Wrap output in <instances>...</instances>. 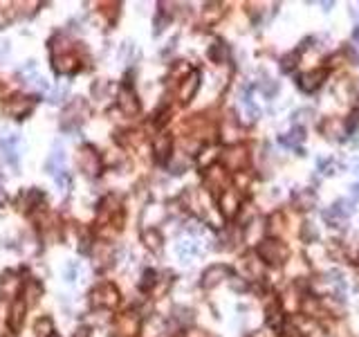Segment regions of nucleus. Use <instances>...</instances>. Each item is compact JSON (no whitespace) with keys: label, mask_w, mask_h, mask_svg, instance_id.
I'll return each mask as SVG.
<instances>
[{"label":"nucleus","mask_w":359,"mask_h":337,"mask_svg":"<svg viewBox=\"0 0 359 337\" xmlns=\"http://www.w3.org/2000/svg\"><path fill=\"white\" fill-rule=\"evenodd\" d=\"M229 274V270L224 266H211L209 270L204 272V277H202V285L204 288H213V285H218L220 281Z\"/></svg>","instance_id":"nucleus-3"},{"label":"nucleus","mask_w":359,"mask_h":337,"mask_svg":"<svg viewBox=\"0 0 359 337\" xmlns=\"http://www.w3.org/2000/svg\"><path fill=\"white\" fill-rule=\"evenodd\" d=\"M294 202L299 205V209H312L314 202H317V196L310 189H303L299 194H294Z\"/></svg>","instance_id":"nucleus-4"},{"label":"nucleus","mask_w":359,"mask_h":337,"mask_svg":"<svg viewBox=\"0 0 359 337\" xmlns=\"http://www.w3.org/2000/svg\"><path fill=\"white\" fill-rule=\"evenodd\" d=\"M352 211H355V207H352V202L346 200V198L337 200L332 205V213H335V216H339V218H348Z\"/></svg>","instance_id":"nucleus-6"},{"label":"nucleus","mask_w":359,"mask_h":337,"mask_svg":"<svg viewBox=\"0 0 359 337\" xmlns=\"http://www.w3.org/2000/svg\"><path fill=\"white\" fill-rule=\"evenodd\" d=\"M299 59V52H292V54H285L280 59V72H292L294 70V61Z\"/></svg>","instance_id":"nucleus-8"},{"label":"nucleus","mask_w":359,"mask_h":337,"mask_svg":"<svg viewBox=\"0 0 359 337\" xmlns=\"http://www.w3.org/2000/svg\"><path fill=\"white\" fill-rule=\"evenodd\" d=\"M146 240H150V247H153V250H160V236H157V234H153V232H150V234H146Z\"/></svg>","instance_id":"nucleus-9"},{"label":"nucleus","mask_w":359,"mask_h":337,"mask_svg":"<svg viewBox=\"0 0 359 337\" xmlns=\"http://www.w3.org/2000/svg\"><path fill=\"white\" fill-rule=\"evenodd\" d=\"M352 194H355L357 198H359V184H355V187H352Z\"/></svg>","instance_id":"nucleus-11"},{"label":"nucleus","mask_w":359,"mask_h":337,"mask_svg":"<svg viewBox=\"0 0 359 337\" xmlns=\"http://www.w3.org/2000/svg\"><path fill=\"white\" fill-rule=\"evenodd\" d=\"M258 252H261V256L265 258L267 263H272V266L283 263V258L288 256V250H285L280 243H276V240H263L261 247H258Z\"/></svg>","instance_id":"nucleus-1"},{"label":"nucleus","mask_w":359,"mask_h":337,"mask_svg":"<svg viewBox=\"0 0 359 337\" xmlns=\"http://www.w3.org/2000/svg\"><path fill=\"white\" fill-rule=\"evenodd\" d=\"M303 137H305V135H303V128H292V131H290L288 135L278 137V142L283 144V146H294L296 142H301Z\"/></svg>","instance_id":"nucleus-7"},{"label":"nucleus","mask_w":359,"mask_h":337,"mask_svg":"<svg viewBox=\"0 0 359 337\" xmlns=\"http://www.w3.org/2000/svg\"><path fill=\"white\" fill-rule=\"evenodd\" d=\"M198 79H200L198 72H193V75H191V77L187 79V83H184L182 90H179V97H182V101H189L191 97H193V92L198 90V83H200Z\"/></svg>","instance_id":"nucleus-5"},{"label":"nucleus","mask_w":359,"mask_h":337,"mask_svg":"<svg viewBox=\"0 0 359 337\" xmlns=\"http://www.w3.org/2000/svg\"><path fill=\"white\" fill-rule=\"evenodd\" d=\"M352 38H355V41L359 43V27H357V30H355V32H352Z\"/></svg>","instance_id":"nucleus-10"},{"label":"nucleus","mask_w":359,"mask_h":337,"mask_svg":"<svg viewBox=\"0 0 359 337\" xmlns=\"http://www.w3.org/2000/svg\"><path fill=\"white\" fill-rule=\"evenodd\" d=\"M325 79V70H312V72H303V75L296 79V86H299L303 92H312L321 86V81Z\"/></svg>","instance_id":"nucleus-2"}]
</instances>
